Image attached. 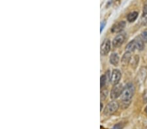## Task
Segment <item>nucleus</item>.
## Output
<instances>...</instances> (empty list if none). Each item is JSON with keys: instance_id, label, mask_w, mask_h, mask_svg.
<instances>
[{"instance_id": "7ed1b4c3", "label": "nucleus", "mask_w": 147, "mask_h": 129, "mask_svg": "<svg viewBox=\"0 0 147 129\" xmlns=\"http://www.w3.org/2000/svg\"><path fill=\"white\" fill-rule=\"evenodd\" d=\"M123 90H124V88H123L122 84H117L116 85H114L111 92V98L112 99H116V98L119 97L122 95Z\"/></svg>"}, {"instance_id": "39448f33", "label": "nucleus", "mask_w": 147, "mask_h": 129, "mask_svg": "<svg viewBox=\"0 0 147 129\" xmlns=\"http://www.w3.org/2000/svg\"><path fill=\"white\" fill-rule=\"evenodd\" d=\"M111 50V42L109 39H105L101 46V54L105 55L109 52Z\"/></svg>"}, {"instance_id": "f8f14e48", "label": "nucleus", "mask_w": 147, "mask_h": 129, "mask_svg": "<svg viewBox=\"0 0 147 129\" xmlns=\"http://www.w3.org/2000/svg\"><path fill=\"white\" fill-rule=\"evenodd\" d=\"M130 59H131V53H130V52L127 51V52L125 53V54L123 55V57L122 59V63L124 65H127L130 61Z\"/></svg>"}, {"instance_id": "4468645a", "label": "nucleus", "mask_w": 147, "mask_h": 129, "mask_svg": "<svg viewBox=\"0 0 147 129\" xmlns=\"http://www.w3.org/2000/svg\"><path fill=\"white\" fill-rule=\"evenodd\" d=\"M140 37L144 41V43H147V29L144 30V31L142 32Z\"/></svg>"}, {"instance_id": "2eb2a0df", "label": "nucleus", "mask_w": 147, "mask_h": 129, "mask_svg": "<svg viewBox=\"0 0 147 129\" xmlns=\"http://www.w3.org/2000/svg\"><path fill=\"white\" fill-rule=\"evenodd\" d=\"M143 98L144 102H147V90L144 91L143 95Z\"/></svg>"}, {"instance_id": "f257e3e1", "label": "nucleus", "mask_w": 147, "mask_h": 129, "mask_svg": "<svg viewBox=\"0 0 147 129\" xmlns=\"http://www.w3.org/2000/svg\"><path fill=\"white\" fill-rule=\"evenodd\" d=\"M135 93V87L131 83L127 84L124 88V90L121 95L122 105L124 108H127L131 103V98Z\"/></svg>"}, {"instance_id": "1a4fd4ad", "label": "nucleus", "mask_w": 147, "mask_h": 129, "mask_svg": "<svg viewBox=\"0 0 147 129\" xmlns=\"http://www.w3.org/2000/svg\"><path fill=\"white\" fill-rule=\"evenodd\" d=\"M119 56L118 55L117 53H112L110 56V63L111 64L115 65H117L118 64V62H119Z\"/></svg>"}, {"instance_id": "20e7f679", "label": "nucleus", "mask_w": 147, "mask_h": 129, "mask_svg": "<svg viewBox=\"0 0 147 129\" xmlns=\"http://www.w3.org/2000/svg\"><path fill=\"white\" fill-rule=\"evenodd\" d=\"M121 76H122V74H121V72L119 70H113L112 74H111L110 79L111 84H113V85H116V84L119 83L121 78Z\"/></svg>"}, {"instance_id": "6e6552de", "label": "nucleus", "mask_w": 147, "mask_h": 129, "mask_svg": "<svg viewBox=\"0 0 147 129\" xmlns=\"http://www.w3.org/2000/svg\"><path fill=\"white\" fill-rule=\"evenodd\" d=\"M136 49H137V46L136 42L135 40L130 42V43L126 46V47H125V50H126V51L130 53L132 52V51H134Z\"/></svg>"}, {"instance_id": "ddd939ff", "label": "nucleus", "mask_w": 147, "mask_h": 129, "mask_svg": "<svg viewBox=\"0 0 147 129\" xmlns=\"http://www.w3.org/2000/svg\"><path fill=\"white\" fill-rule=\"evenodd\" d=\"M107 82V76L105 75H102L100 79V84H101V88H103L105 86Z\"/></svg>"}, {"instance_id": "423d86ee", "label": "nucleus", "mask_w": 147, "mask_h": 129, "mask_svg": "<svg viewBox=\"0 0 147 129\" xmlns=\"http://www.w3.org/2000/svg\"><path fill=\"white\" fill-rule=\"evenodd\" d=\"M125 41V36L123 34H120L117 35V37L114 39L113 41V46L114 48H118L120 47L124 43Z\"/></svg>"}, {"instance_id": "9d476101", "label": "nucleus", "mask_w": 147, "mask_h": 129, "mask_svg": "<svg viewBox=\"0 0 147 129\" xmlns=\"http://www.w3.org/2000/svg\"><path fill=\"white\" fill-rule=\"evenodd\" d=\"M138 12L134 11L132 12V13H130L128 15H127V20L129 21V22H134L135 20L137 19V16H138Z\"/></svg>"}, {"instance_id": "dca6fc26", "label": "nucleus", "mask_w": 147, "mask_h": 129, "mask_svg": "<svg viewBox=\"0 0 147 129\" xmlns=\"http://www.w3.org/2000/svg\"><path fill=\"white\" fill-rule=\"evenodd\" d=\"M147 15V5H144L143 7V16H146Z\"/></svg>"}, {"instance_id": "f3484780", "label": "nucleus", "mask_w": 147, "mask_h": 129, "mask_svg": "<svg viewBox=\"0 0 147 129\" xmlns=\"http://www.w3.org/2000/svg\"><path fill=\"white\" fill-rule=\"evenodd\" d=\"M144 112H145V114H146V116H147V106H146L145 108H144Z\"/></svg>"}, {"instance_id": "9b49d317", "label": "nucleus", "mask_w": 147, "mask_h": 129, "mask_svg": "<svg viewBox=\"0 0 147 129\" xmlns=\"http://www.w3.org/2000/svg\"><path fill=\"white\" fill-rule=\"evenodd\" d=\"M135 41H136V42L137 49H138L139 50H143L144 47V41L141 39V37H137V38H136V39H135Z\"/></svg>"}, {"instance_id": "0eeeda50", "label": "nucleus", "mask_w": 147, "mask_h": 129, "mask_svg": "<svg viewBox=\"0 0 147 129\" xmlns=\"http://www.w3.org/2000/svg\"><path fill=\"white\" fill-rule=\"evenodd\" d=\"M125 27V22L124 21L119 22L117 23H115L111 28V31L113 33H119L122 31Z\"/></svg>"}, {"instance_id": "f03ea898", "label": "nucleus", "mask_w": 147, "mask_h": 129, "mask_svg": "<svg viewBox=\"0 0 147 129\" xmlns=\"http://www.w3.org/2000/svg\"><path fill=\"white\" fill-rule=\"evenodd\" d=\"M119 107L118 103L117 101H111L107 105L104 110V114L107 116H110L117 111Z\"/></svg>"}, {"instance_id": "a211bd4d", "label": "nucleus", "mask_w": 147, "mask_h": 129, "mask_svg": "<svg viewBox=\"0 0 147 129\" xmlns=\"http://www.w3.org/2000/svg\"><path fill=\"white\" fill-rule=\"evenodd\" d=\"M144 22H145L146 24L147 25V17L145 18V21H144Z\"/></svg>"}]
</instances>
